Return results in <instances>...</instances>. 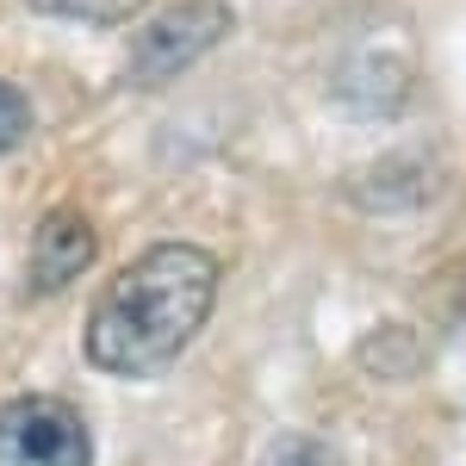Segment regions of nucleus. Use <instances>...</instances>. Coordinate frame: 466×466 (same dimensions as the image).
Returning <instances> with one entry per match:
<instances>
[{"label":"nucleus","mask_w":466,"mask_h":466,"mask_svg":"<svg viewBox=\"0 0 466 466\" xmlns=\"http://www.w3.org/2000/svg\"><path fill=\"white\" fill-rule=\"evenodd\" d=\"M224 32H230V6L224 0H180L168 13H156L144 32L131 37V81L137 87H162L168 75L199 63Z\"/></svg>","instance_id":"obj_3"},{"label":"nucleus","mask_w":466,"mask_h":466,"mask_svg":"<svg viewBox=\"0 0 466 466\" xmlns=\"http://www.w3.org/2000/svg\"><path fill=\"white\" fill-rule=\"evenodd\" d=\"M25 131H32V100H25L13 81H0V156L19 144Z\"/></svg>","instance_id":"obj_7"},{"label":"nucleus","mask_w":466,"mask_h":466,"mask_svg":"<svg viewBox=\"0 0 466 466\" xmlns=\"http://www.w3.org/2000/svg\"><path fill=\"white\" fill-rule=\"evenodd\" d=\"M0 466H94L87 417L69 398H13L0 410Z\"/></svg>","instance_id":"obj_2"},{"label":"nucleus","mask_w":466,"mask_h":466,"mask_svg":"<svg viewBox=\"0 0 466 466\" xmlns=\"http://www.w3.org/2000/svg\"><path fill=\"white\" fill-rule=\"evenodd\" d=\"M94 224L81 206H56L44 212V224L32 230V255H25V287L32 292H63L69 280H81L94 268Z\"/></svg>","instance_id":"obj_4"},{"label":"nucleus","mask_w":466,"mask_h":466,"mask_svg":"<svg viewBox=\"0 0 466 466\" xmlns=\"http://www.w3.org/2000/svg\"><path fill=\"white\" fill-rule=\"evenodd\" d=\"M261 466H336V454H329L323 441H311V435H280V441L261 454Z\"/></svg>","instance_id":"obj_6"},{"label":"nucleus","mask_w":466,"mask_h":466,"mask_svg":"<svg viewBox=\"0 0 466 466\" xmlns=\"http://www.w3.org/2000/svg\"><path fill=\"white\" fill-rule=\"evenodd\" d=\"M218 305V255L199 243H156L118 268L87 311V360L112 380L175 367Z\"/></svg>","instance_id":"obj_1"},{"label":"nucleus","mask_w":466,"mask_h":466,"mask_svg":"<svg viewBox=\"0 0 466 466\" xmlns=\"http://www.w3.org/2000/svg\"><path fill=\"white\" fill-rule=\"evenodd\" d=\"M50 19H81V25H125L144 0H32Z\"/></svg>","instance_id":"obj_5"}]
</instances>
